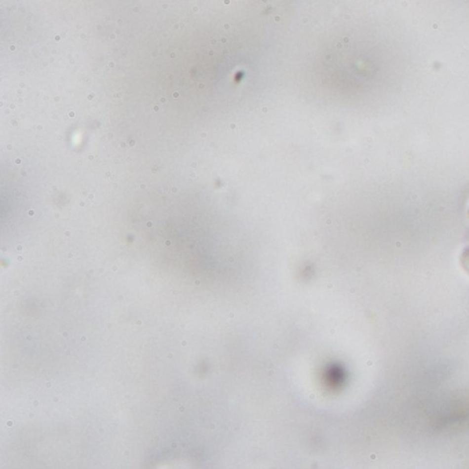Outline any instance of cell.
I'll list each match as a JSON object with an SVG mask.
<instances>
[{
    "label": "cell",
    "instance_id": "6da1fadb",
    "mask_svg": "<svg viewBox=\"0 0 469 469\" xmlns=\"http://www.w3.org/2000/svg\"><path fill=\"white\" fill-rule=\"evenodd\" d=\"M463 266L467 269V273H469V246H467V249L463 253Z\"/></svg>",
    "mask_w": 469,
    "mask_h": 469
}]
</instances>
